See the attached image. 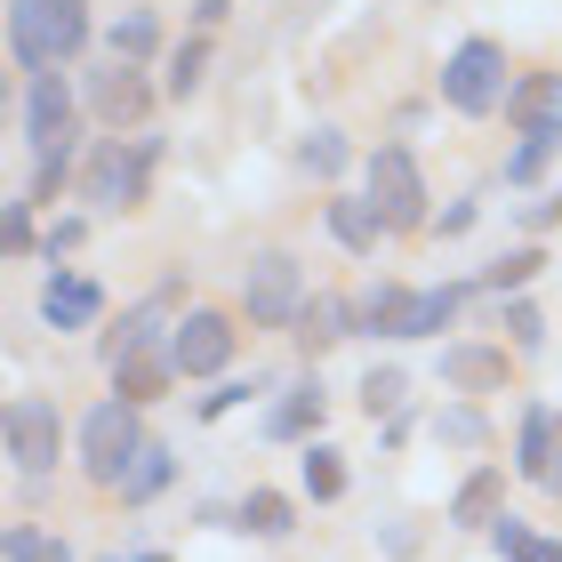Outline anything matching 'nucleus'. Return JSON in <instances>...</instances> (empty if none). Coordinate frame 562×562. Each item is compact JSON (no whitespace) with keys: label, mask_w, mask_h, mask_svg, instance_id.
<instances>
[{"label":"nucleus","mask_w":562,"mask_h":562,"mask_svg":"<svg viewBox=\"0 0 562 562\" xmlns=\"http://www.w3.org/2000/svg\"><path fill=\"white\" fill-rule=\"evenodd\" d=\"M89 41V0H16L9 9V48H16V65L33 72H57L72 48Z\"/></svg>","instance_id":"obj_1"},{"label":"nucleus","mask_w":562,"mask_h":562,"mask_svg":"<svg viewBox=\"0 0 562 562\" xmlns=\"http://www.w3.org/2000/svg\"><path fill=\"white\" fill-rule=\"evenodd\" d=\"M370 210H378L386 234L426 225V177H418V161H411L402 145H378V153H370Z\"/></svg>","instance_id":"obj_2"},{"label":"nucleus","mask_w":562,"mask_h":562,"mask_svg":"<svg viewBox=\"0 0 562 562\" xmlns=\"http://www.w3.org/2000/svg\"><path fill=\"white\" fill-rule=\"evenodd\" d=\"M81 450H89V474L121 491L130 458L145 450V442H137V402H121V394H113V402H97V411H89V426H81Z\"/></svg>","instance_id":"obj_3"},{"label":"nucleus","mask_w":562,"mask_h":562,"mask_svg":"<svg viewBox=\"0 0 562 562\" xmlns=\"http://www.w3.org/2000/svg\"><path fill=\"white\" fill-rule=\"evenodd\" d=\"M241 305H249V322H266V329L297 322V314H305L297 266L281 258V249H266V258H249V273H241Z\"/></svg>","instance_id":"obj_4"},{"label":"nucleus","mask_w":562,"mask_h":562,"mask_svg":"<svg viewBox=\"0 0 562 562\" xmlns=\"http://www.w3.org/2000/svg\"><path fill=\"white\" fill-rule=\"evenodd\" d=\"M442 97H450L458 113H491L498 97H506V57H498L491 41H467V48L442 65Z\"/></svg>","instance_id":"obj_5"},{"label":"nucleus","mask_w":562,"mask_h":562,"mask_svg":"<svg viewBox=\"0 0 562 562\" xmlns=\"http://www.w3.org/2000/svg\"><path fill=\"white\" fill-rule=\"evenodd\" d=\"M57 442H65V418H57V402H9V458H16V474H48L57 467Z\"/></svg>","instance_id":"obj_6"},{"label":"nucleus","mask_w":562,"mask_h":562,"mask_svg":"<svg viewBox=\"0 0 562 562\" xmlns=\"http://www.w3.org/2000/svg\"><path fill=\"white\" fill-rule=\"evenodd\" d=\"M89 113L105 121V130H137V121L153 113L145 72H137V65H105V72H89Z\"/></svg>","instance_id":"obj_7"},{"label":"nucleus","mask_w":562,"mask_h":562,"mask_svg":"<svg viewBox=\"0 0 562 562\" xmlns=\"http://www.w3.org/2000/svg\"><path fill=\"white\" fill-rule=\"evenodd\" d=\"M169 346H177V370L186 378H217L225 362H234V322L225 314H186Z\"/></svg>","instance_id":"obj_8"},{"label":"nucleus","mask_w":562,"mask_h":562,"mask_svg":"<svg viewBox=\"0 0 562 562\" xmlns=\"http://www.w3.org/2000/svg\"><path fill=\"white\" fill-rule=\"evenodd\" d=\"M81 193L97 201V210H130V201L145 193V153H121V137H113V145H97V161H89V177H81Z\"/></svg>","instance_id":"obj_9"},{"label":"nucleus","mask_w":562,"mask_h":562,"mask_svg":"<svg viewBox=\"0 0 562 562\" xmlns=\"http://www.w3.org/2000/svg\"><path fill=\"white\" fill-rule=\"evenodd\" d=\"M169 370H177V346H153V338H137V346L113 362V378H121V402H153V394L169 386Z\"/></svg>","instance_id":"obj_10"},{"label":"nucleus","mask_w":562,"mask_h":562,"mask_svg":"<svg viewBox=\"0 0 562 562\" xmlns=\"http://www.w3.org/2000/svg\"><path fill=\"white\" fill-rule=\"evenodd\" d=\"M506 121H522L530 130H562V72H530V81L506 89Z\"/></svg>","instance_id":"obj_11"},{"label":"nucleus","mask_w":562,"mask_h":562,"mask_svg":"<svg viewBox=\"0 0 562 562\" xmlns=\"http://www.w3.org/2000/svg\"><path fill=\"white\" fill-rule=\"evenodd\" d=\"M24 121H33L41 153L72 137V97H65V81H57V72H41V81H33V97H24Z\"/></svg>","instance_id":"obj_12"},{"label":"nucleus","mask_w":562,"mask_h":562,"mask_svg":"<svg viewBox=\"0 0 562 562\" xmlns=\"http://www.w3.org/2000/svg\"><path fill=\"white\" fill-rule=\"evenodd\" d=\"M97 305H105V290L81 273H65V281H48V297H41V314L57 322V329H89L97 322Z\"/></svg>","instance_id":"obj_13"},{"label":"nucleus","mask_w":562,"mask_h":562,"mask_svg":"<svg viewBox=\"0 0 562 562\" xmlns=\"http://www.w3.org/2000/svg\"><path fill=\"white\" fill-rule=\"evenodd\" d=\"M554 426H562V411H547V402H530V411H522V434H515V467H522L530 482H547V458H554Z\"/></svg>","instance_id":"obj_14"},{"label":"nucleus","mask_w":562,"mask_h":562,"mask_svg":"<svg viewBox=\"0 0 562 562\" xmlns=\"http://www.w3.org/2000/svg\"><path fill=\"white\" fill-rule=\"evenodd\" d=\"M442 378H450V386H467V394L506 386V353H491V346H458V353H442Z\"/></svg>","instance_id":"obj_15"},{"label":"nucleus","mask_w":562,"mask_h":562,"mask_svg":"<svg viewBox=\"0 0 562 562\" xmlns=\"http://www.w3.org/2000/svg\"><path fill=\"white\" fill-rule=\"evenodd\" d=\"M346 322H353V305H346V297H305L297 338H305V346H338V338H346Z\"/></svg>","instance_id":"obj_16"},{"label":"nucleus","mask_w":562,"mask_h":562,"mask_svg":"<svg viewBox=\"0 0 562 562\" xmlns=\"http://www.w3.org/2000/svg\"><path fill=\"white\" fill-rule=\"evenodd\" d=\"M498 498H506V474H498V467H482V474H467V491L450 498V515H458V522H491V515H498Z\"/></svg>","instance_id":"obj_17"},{"label":"nucleus","mask_w":562,"mask_h":562,"mask_svg":"<svg viewBox=\"0 0 562 562\" xmlns=\"http://www.w3.org/2000/svg\"><path fill=\"white\" fill-rule=\"evenodd\" d=\"M153 48H161V24H153V9H130L113 24V65H145Z\"/></svg>","instance_id":"obj_18"},{"label":"nucleus","mask_w":562,"mask_h":562,"mask_svg":"<svg viewBox=\"0 0 562 562\" xmlns=\"http://www.w3.org/2000/svg\"><path fill=\"white\" fill-rule=\"evenodd\" d=\"M458 314V290H411V305H402V329L394 338H426V329H442Z\"/></svg>","instance_id":"obj_19"},{"label":"nucleus","mask_w":562,"mask_h":562,"mask_svg":"<svg viewBox=\"0 0 562 562\" xmlns=\"http://www.w3.org/2000/svg\"><path fill=\"white\" fill-rule=\"evenodd\" d=\"M554 153H562V130H530L515 153H506V186H530V177H539Z\"/></svg>","instance_id":"obj_20"},{"label":"nucleus","mask_w":562,"mask_h":562,"mask_svg":"<svg viewBox=\"0 0 562 562\" xmlns=\"http://www.w3.org/2000/svg\"><path fill=\"white\" fill-rule=\"evenodd\" d=\"M329 234L346 249H378V210L370 201H329Z\"/></svg>","instance_id":"obj_21"},{"label":"nucleus","mask_w":562,"mask_h":562,"mask_svg":"<svg viewBox=\"0 0 562 562\" xmlns=\"http://www.w3.org/2000/svg\"><path fill=\"white\" fill-rule=\"evenodd\" d=\"M161 482H169V450H161V442H145V450L130 458V474H121V498H153Z\"/></svg>","instance_id":"obj_22"},{"label":"nucleus","mask_w":562,"mask_h":562,"mask_svg":"<svg viewBox=\"0 0 562 562\" xmlns=\"http://www.w3.org/2000/svg\"><path fill=\"white\" fill-rule=\"evenodd\" d=\"M241 522L258 530V539H281V530H290V498H273V491H249V506H241Z\"/></svg>","instance_id":"obj_23"},{"label":"nucleus","mask_w":562,"mask_h":562,"mask_svg":"<svg viewBox=\"0 0 562 562\" xmlns=\"http://www.w3.org/2000/svg\"><path fill=\"white\" fill-rule=\"evenodd\" d=\"M402 394H411V386H402V370H370V378H362V411H370V418H394Z\"/></svg>","instance_id":"obj_24"},{"label":"nucleus","mask_w":562,"mask_h":562,"mask_svg":"<svg viewBox=\"0 0 562 562\" xmlns=\"http://www.w3.org/2000/svg\"><path fill=\"white\" fill-rule=\"evenodd\" d=\"M402 305H411V290H394V281H378V290L362 297V322H370V329H386V338H394V329H402Z\"/></svg>","instance_id":"obj_25"},{"label":"nucleus","mask_w":562,"mask_h":562,"mask_svg":"<svg viewBox=\"0 0 562 562\" xmlns=\"http://www.w3.org/2000/svg\"><path fill=\"white\" fill-rule=\"evenodd\" d=\"M305 426H322V386H297V394L273 411V434H305Z\"/></svg>","instance_id":"obj_26"},{"label":"nucleus","mask_w":562,"mask_h":562,"mask_svg":"<svg viewBox=\"0 0 562 562\" xmlns=\"http://www.w3.org/2000/svg\"><path fill=\"white\" fill-rule=\"evenodd\" d=\"M9 562H72V554H65V539H48V530H24V522H16V530H9Z\"/></svg>","instance_id":"obj_27"},{"label":"nucleus","mask_w":562,"mask_h":562,"mask_svg":"<svg viewBox=\"0 0 562 562\" xmlns=\"http://www.w3.org/2000/svg\"><path fill=\"white\" fill-rule=\"evenodd\" d=\"M498 554H515V562H562L554 539H530L522 522H498Z\"/></svg>","instance_id":"obj_28"},{"label":"nucleus","mask_w":562,"mask_h":562,"mask_svg":"<svg viewBox=\"0 0 562 562\" xmlns=\"http://www.w3.org/2000/svg\"><path fill=\"white\" fill-rule=\"evenodd\" d=\"M201 65H210V48H201V41L177 48V57H169V97H193L201 89Z\"/></svg>","instance_id":"obj_29"},{"label":"nucleus","mask_w":562,"mask_h":562,"mask_svg":"<svg viewBox=\"0 0 562 562\" xmlns=\"http://www.w3.org/2000/svg\"><path fill=\"white\" fill-rule=\"evenodd\" d=\"M305 491H314V498H338V491H346L338 450H314V458H305Z\"/></svg>","instance_id":"obj_30"},{"label":"nucleus","mask_w":562,"mask_h":562,"mask_svg":"<svg viewBox=\"0 0 562 562\" xmlns=\"http://www.w3.org/2000/svg\"><path fill=\"white\" fill-rule=\"evenodd\" d=\"M297 161L314 169V177H338V169H346V145L329 137V130H322V137H305V153H297Z\"/></svg>","instance_id":"obj_31"},{"label":"nucleus","mask_w":562,"mask_h":562,"mask_svg":"<svg viewBox=\"0 0 562 562\" xmlns=\"http://www.w3.org/2000/svg\"><path fill=\"white\" fill-rule=\"evenodd\" d=\"M539 266H547L539 249H515V258H498V266H491V290H522V281L539 273Z\"/></svg>","instance_id":"obj_32"},{"label":"nucleus","mask_w":562,"mask_h":562,"mask_svg":"<svg viewBox=\"0 0 562 562\" xmlns=\"http://www.w3.org/2000/svg\"><path fill=\"white\" fill-rule=\"evenodd\" d=\"M57 186H65V145H48L41 153V177H33V201H57Z\"/></svg>","instance_id":"obj_33"},{"label":"nucleus","mask_w":562,"mask_h":562,"mask_svg":"<svg viewBox=\"0 0 562 562\" xmlns=\"http://www.w3.org/2000/svg\"><path fill=\"white\" fill-rule=\"evenodd\" d=\"M506 329H515V346H539V338H547L539 305H506Z\"/></svg>","instance_id":"obj_34"},{"label":"nucleus","mask_w":562,"mask_h":562,"mask_svg":"<svg viewBox=\"0 0 562 562\" xmlns=\"http://www.w3.org/2000/svg\"><path fill=\"white\" fill-rule=\"evenodd\" d=\"M442 434L450 442H482V418L474 411H442Z\"/></svg>","instance_id":"obj_35"},{"label":"nucleus","mask_w":562,"mask_h":562,"mask_svg":"<svg viewBox=\"0 0 562 562\" xmlns=\"http://www.w3.org/2000/svg\"><path fill=\"white\" fill-rule=\"evenodd\" d=\"M9 249H33V210H24V201L9 210Z\"/></svg>","instance_id":"obj_36"},{"label":"nucleus","mask_w":562,"mask_h":562,"mask_svg":"<svg viewBox=\"0 0 562 562\" xmlns=\"http://www.w3.org/2000/svg\"><path fill=\"white\" fill-rule=\"evenodd\" d=\"M530 225H562V186H554L547 201H530Z\"/></svg>","instance_id":"obj_37"},{"label":"nucleus","mask_w":562,"mask_h":562,"mask_svg":"<svg viewBox=\"0 0 562 562\" xmlns=\"http://www.w3.org/2000/svg\"><path fill=\"white\" fill-rule=\"evenodd\" d=\"M547 491H562V426H554V458H547Z\"/></svg>","instance_id":"obj_38"},{"label":"nucleus","mask_w":562,"mask_h":562,"mask_svg":"<svg viewBox=\"0 0 562 562\" xmlns=\"http://www.w3.org/2000/svg\"><path fill=\"white\" fill-rule=\"evenodd\" d=\"M137 562H161V554H137Z\"/></svg>","instance_id":"obj_39"}]
</instances>
